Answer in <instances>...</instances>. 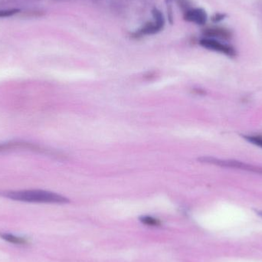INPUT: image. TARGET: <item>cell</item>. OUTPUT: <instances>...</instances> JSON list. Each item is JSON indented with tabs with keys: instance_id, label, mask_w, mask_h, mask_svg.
<instances>
[{
	"instance_id": "cell-1",
	"label": "cell",
	"mask_w": 262,
	"mask_h": 262,
	"mask_svg": "<svg viewBox=\"0 0 262 262\" xmlns=\"http://www.w3.org/2000/svg\"><path fill=\"white\" fill-rule=\"evenodd\" d=\"M3 196L15 201L34 203H55L64 204L69 200L66 197L49 191L40 189H29V190L9 191L1 193Z\"/></svg>"
},
{
	"instance_id": "cell-2",
	"label": "cell",
	"mask_w": 262,
	"mask_h": 262,
	"mask_svg": "<svg viewBox=\"0 0 262 262\" xmlns=\"http://www.w3.org/2000/svg\"><path fill=\"white\" fill-rule=\"evenodd\" d=\"M200 45L203 47L209 49V50L221 52V53L229 55V56H234L235 55V52L233 48L227 46V45L223 44V43L220 42L216 40L205 38V39H202L200 41Z\"/></svg>"
},
{
	"instance_id": "cell-3",
	"label": "cell",
	"mask_w": 262,
	"mask_h": 262,
	"mask_svg": "<svg viewBox=\"0 0 262 262\" xmlns=\"http://www.w3.org/2000/svg\"><path fill=\"white\" fill-rule=\"evenodd\" d=\"M15 149H29V150L43 151L39 146L33 143H25V142H12V143H0V152L12 150Z\"/></svg>"
},
{
	"instance_id": "cell-4",
	"label": "cell",
	"mask_w": 262,
	"mask_h": 262,
	"mask_svg": "<svg viewBox=\"0 0 262 262\" xmlns=\"http://www.w3.org/2000/svg\"><path fill=\"white\" fill-rule=\"evenodd\" d=\"M152 14H154L155 21L154 23H149V24L146 25L143 28V30H142L143 33H156V32L160 31L163 28V25H164V18H163V15H162L160 11L157 10V9H154Z\"/></svg>"
},
{
	"instance_id": "cell-5",
	"label": "cell",
	"mask_w": 262,
	"mask_h": 262,
	"mask_svg": "<svg viewBox=\"0 0 262 262\" xmlns=\"http://www.w3.org/2000/svg\"><path fill=\"white\" fill-rule=\"evenodd\" d=\"M187 21L198 25H203L207 21V15L203 9H191L186 12L185 16Z\"/></svg>"
},
{
	"instance_id": "cell-6",
	"label": "cell",
	"mask_w": 262,
	"mask_h": 262,
	"mask_svg": "<svg viewBox=\"0 0 262 262\" xmlns=\"http://www.w3.org/2000/svg\"><path fill=\"white\" fill-rule=\"evenodd\" d=\"M205 34L207 36L216 37V38H223V39H228L231 37V33L229 31L224 29H220V28L206 29Z\"/></svg>"
},
{
	"instance_id": "cell-7",
	"label": "cell",
	"mask_w": 262,
	"mask_h": 262,
	"mask_svg": "<svg viewBox=\"0 0 262 262\" xmlns=\"http://www.w3.org/2000/svg\"><path fill=\"white\" fill-rule=\"evenodd\" d=\"M0 237L5 241L8 242V243L18 245V246H26V245L29 243L26 238L15 236V235H12V234L6 233V232L0 234Z\"/></svg>"
},
{
	"instance_id": "cell-8",
	"label": "cell",
	"mask_w": 262,
	"mask_h": 262,
	"mask_svg": "<svg viewBox=\"0 0 262 262\" xmlns=\"http://www.w3.org/2000/svg\"><path fill=\"white\" fill-rule=\"evenodd\" d=\"M140 221L143 223V224L147 225V226H160V223L157 219L152 218L151 216H143L140 218Z\"/></svg>"
},
{
	"instance_id": "cell-9",
	"label": "cell",
	"mask_w": 262,
	"mask_h": 262,
	"mask_svg": "<svg viewBox=\"0 0 262 262\" xmlns=\"http://www.w3.org/2000/svg\"><path fill=\"white\" fill-rule=\"evenodd\" d=\"M244 138L252 144L262 148V137L261 136H244Z\"/></svg>"
},
{
	"instance_id": "cell-10",
	"label": "cell",
	"mask_w": 262,
	"mask_h": 262,
	"mask_svg": "<svg viewBox=\"0 0 262 262\" xmlns=\"http://www.w3.org/2000/svg\"><path fill=\"white\" fill-rule=\"evenodd\" d=\"M18 12H19L18 9H5V10H0V18L12 16V15L18 13Z\"/></svg>"
},
{
	"instance_id": "cell-11",
	"label": "cell",
	"mask_w": 262,
	"mask_h": 262,
	"mask_svg": "<svg viewBox=\"0 0 262 262\" xmlns=\"http://www.w3.org/2000/svg\"><path fill=\"white\" fill-rule=\"evenodd\" d=\"M223 18H224V15H217L216 17H215V18H213L215 21H216V20H221L223 19Z\"/></svg>"
},
{
	"instance_id": "cell-12",
	"label": "cell",
	"mask_w": 262,
	"mask_h": 262,
	"mask_svg": "<svg viewBox=\"0 0 262 262\" xmlns=\"http://www.w3.org/2000/svg\"><path fill=\"white\" fill-rule=\"evenodd\" d=\"M258 214L260 215V216L262 217V211H259V212H258Z\"/></svg>"
}]
</instances>
